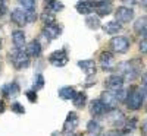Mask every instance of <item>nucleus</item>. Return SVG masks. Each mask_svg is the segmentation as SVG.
I'll return each mask as SVG.
<instances>
[{
  "label": "nucleus",
  "mask_w": 147,
  "mask_h": 136,
  "mask_svg": "<svg viewBox=\"0 0 147 136\" xmlns=\"http://www.w3.org/2000/svg\"><path fill=\"white\" fill-rule=\"evenodd\" d=\"M141 67H143L141 59H132L131 61H121L116 66V70H118V75L122 76L124 79L134 81V79L138 78Z\"/></svg>",
  "instance_id": "1"
},
{
  "label": "nucleus",
  "mask_w": 147,
  "mask_h": 136,
  "mask_svg": "<svg viewBox=\"0 0 147 136\" xmlns=\"http://www.w3.org/2000/svg\"><path fill=\"white\" fill-rule=\"evenodd\" d=\"M127 107L129 110H140L141 105H143V94L140 91V88L137 86H132L131 89H128V94H127Z\"/></svg>",
  "instance_id": "2"
},
{
  "label": "nucleus",
  "mask_w": 147,
  "mask_h": 136,
  "mask_svg": "<svg viewBox=\"0 0 147 136\" xmlns=\"http://www.w3.org/2000/svg\"><path fill=\"white\" fill-rule=\"evenodd\" d=\"M10 61L18 70H24L30 66V56L24 50H15L10 54Z\"/></svg>",
  "instance_id": "3"
},
{
  "label": "nucleus",
  "mask_w": 147,
  "mask_h": 136,
  "mask_svg": "<svg viewBox=\"0 0 147 136\" xmlns=\"http://www.w3.org/2000/svg\"><path fill=\"white\" fill-rule=\"evenodd\" d=\"M109 45L115 53H127L128 48H129V41H128V38H125V37L118 35V37H113V38L110 40Z\"/></svg>",
  "instance_id": "4"
},
{
  "label": "nucleus",
  "mask_w": 147,
  "mask_h": 136,
  "mask_svg": "<svg viewBox=\"0 0 147 136\" xmlns=\"http://www.w3.org/2000/svg\"><path fill=\"white\" fill-rule=\"evenodd\" d=\"M107 120H109V123H110L113 127H122V126L125 125V121H127L124 113H122L121 110H118V108H113V110L109 111Z\"/></svg>",
  "instance_id": "5"
},
{
  "label": "nucleus",
  "mask_w": 147,
  "mask_h": 136,
  "mask_svg": "<svg viewBox=\"0 0 147 136\" xmlns=\"http://www.w3.org/2000/svg\"><path fill=\"white\" fill-rule=\"evenodd\" d=\"M115 16H116V22H119V23H128L134 18V10L131 7L121 6V7H118L115 10Z\"/></svg>",
  "instance_id": "6"
},
{
  "label": "nucleus",
  "mask_w": 147,
  "mask_h": 136,
  "mask_svg": "<svg viewBox=\"0 0 147 136\" xmlns=\"http://www.w3.org/2000/svg\"><path fill=\"white\" fill-rule=\"evenodd\" d=\"M100 66L103 70L112 72L116 69V63H115V57L110 51H102L100 53Z\"/></svg>",
  "instance_id": "7"
},
{
  "label": "nucleus",
  "mask_w": 147,
  "mask_h": 136,
  "mask_svg": "<svg viewBox=\"0 0 147 136\" xmlns=\"http://www.w3.org/2000/svg\"><path fill=\"white\" fill-rule=\"evenodd\" d=\"M105 85H106V88L110 92H116V91L122 89V86H124V78L119 76L118 73H116V75H110L105 81Z\"/></svg>",
  "instance_id": "8"
},
{
  "label": "nucleus",
  "mask_w": 147,
  "mask_h": 136,
  "mask_svg": "<svg viewBox=\"0 0 147 136\" xmlns=\"http://www.w3.org/2000/svg\"><path fill=\"white\" fill-rule=\"evenodd\" d=\"M49 60L50 63L56 67H62L68 63V56H66V51L65 50H56L53 51L50 56H49Z\"/></svg>",
  "instance_id": "9"
},
{
  "label": "nucleus",
  "mask_w": 147,
  "mask_h": 136,
  "mask_svg": "<svg viewBox=\"0 0 147 136\" xmlns=\"http://www.w3.org/2000/svg\"><path fill=\"white\" fill-rule=\"evenodd\" d=\"M78 123H80V119H78V114L77 113H74V111H71V113L68 114L65 123H63V132L66 133H71L77 129L78 126Z\"/></svg>",
  "instance_id": "10"
},
{
  "label": "nucleus",
  "mask_w": 147,
  "mask_h": 136,
  "mask_svg": "<svg viewBox=\"0 0 147 136\" xmlns=\"http://www.w3.org/2000/svg\"><path fill=\"white\" fill-rule=\"evenodd\" d=\"M100 101L106 105V108L110 111V110H113L118 107V100H116V97H115V92H110V91H105L100 97Z\"/></svg>",
  "instance_id": "11"
},
{
  "label": "nucleus",
  "mask_w": 147,
  "mask_h": 136,
  "mask_svg": "<svg viewBox=\"0 0 147 136\" xmlns=\"http://www.w3.org/2000/svg\"><path fill=\"white\" fill-rule=\"evenodd\" d=\"M2 94L6 98H15L19 95V85L16 82H9L2 86Z\"/></svg>",
  "instance_id": "12"
},
{
  "label": "nucleus",
  "mask_w": 147,
  "mask_h": 136,
  "mask_svg": "<svg viewBox=\"0 0 147 136\" xmlns=\"http://www.w3.org/2000/svg\"><path fill=\"white\" fill-rule=\"evenodd\" d=\"M96 9V3L93 0H80L77 3V10L81 15H88Z\"/></svg>",
  "instance_id": "13"
},
{
  "label": "nucleus",
  "mask_w": 147,
  "mask_h": 136,
  "mask_svg": "<svg viewBox=\"0 0 147 136\" xmlns=\"http://www.w3.org/2000/svg\"><path fill=\"white\" fill-rule=\"evenodd\" d=\"M90 111H91V114H93L94 117H100V116H105L109 110L106 108V105H105L100 100H94V101H91Z\"/></svg>",
  "instance_id": "14"
},
{
  "label": "nucleus",
  "mask_w": 147,
  "mask_h": 136,
  "mask_svg": "<svg viewBox=\"0 0 147 136\" xmlns=\"http://www.w3.org/2000/svg\"><path fill=\"white\" fill-rule=\"evenodd\" d=\"M78 66L84 70V73L87 76H91V75L96 73V63H94V60H91V59H88V60H80Z\"/></svg>",
  "instance_id": "15"
},
{
  "label": "nucleus",
  "mask_w": 147,
  "mask_h": 136,
  "mask_svg": "<svg viewBox=\"0 0 147 136\" xmlns=\"http://www.w3.org/2000/svg\"><path fill=\"white\" fill-rule=\"evenodd\" d=\"M41 44H40V41L38 40H32L28 45H27V54L30 56V57H38L40 54H41Z\"/></svg>",
  "instance_id": "16"
},
{
  "label": "nucleus",
  "mask_w": 147,
  "mask_h": 136,
  "mask_svg": "<svg viewBox=\"0 0 147 136\" xmlns=\"http://www.w3.org/2000/svg\"><path fill=\"white\" fill-rule=\"evenodd\" d=\"M12 22L16 23V25L22 27L24 23H27V18H25V10H22V9H13V12H12Z\"/></svg>",
  "instance_id": "17"
},
{
  "label": "nucleus",
  "mask_w": 147,
  "mask_h": 136,
  "mask_svg": "<svg viewBox=\"0 0 147 136\" xmlns=\"http://www.w3.org/2000/svg\"><path fill=\"white\" fill-rule=\"evenodd\" d=\"M12 41H13L16 50H22V47L25 45V34H24V31H15L12 32Z\"/></svg>",
  "instance_id": "18"
},
{
  "label": "nucleus",
  "mask_w": 147,
  "mask_h": 136,
  "mask_svg": "<svg viewBox=\"0 0 147 136\" xmlns=\"http://www.w3.org/2000/svg\"><path fill=\"white\" fill-rule=\"evenodd\" d=\"M43 34L47 37L49 40H55V38H59L60 37V28L57 25H46V28L43 29Z\"/></svg>",
  "instance_id": "19"
},
{
  "label": "nucleus",
  "mask_w": 147,
  "mask_h": 136,
  "mask_svg": "<svg viewBox=\"0 0 147 136\" xmlns=\"http://www.w3.org/2000/svg\"><path fill=\"white\" fill-rule=\"evenodd\" d=\"M134 29H136V32H138L140 35L147 37V16L138 18L137 22L134 23Z\"/></svg>",
  "instance_id": "20"
},
{
  "label": "nucleus",
  "mask_w": 147,
  "mask_h": 136,
  "mask_svg": "<svg viewBox=\"0 0 147 136\" xmlns=\"http://www.w3.org/2000/svg\"><path fill=\"white\" fill-rule=\"evenodd\" d=\"M63 3L59 2V0H47L46 5H44V10L47 12H60L63 10Z\"/></svg>",
  "instance_id": "21"
},
{
  "label": "nucleus",
  "mask_w": 147,
  "mask_h": 136,
  "mask_svg": "<svg viewBox=\"0 0 147 136\" xmlns=\"http://www.w3.org/2000/svg\"><path fill=\"white\" fill-rule=\"evenodd\" d=\"M103 31L109 35H115L121 31V23L116 22V21H110V22L106 23V25H103Z\"/></svg>",
  "instance_id": "22"
},
{
  "label": "nucleus",
  "mask_w": 147,
  "mask_h": 136,
  "mask_svg": "<svg viewBox=\"0 0 147 136\" xmlns=\"http://www.w3.org/2000/svg\"><path fill=\"white\" fill-rule=\"evenodd\" d=\"M94 10L97 12L99 16H106V15L112 13V6H110V3H96V9Z\"/></svg>",
  "instance_id": "23"
},
{
  "label": "nucleus",
  "mask_w": 147,
  "mask_h": 136,
  "mask_svg": "<svg viewBox=\"0 0 147 136\" xmlns=\"http://www.w3.org/2000/svg\"><path fill=\"white\" fill-rule=\"evenodd\" d=\"M72 103H74L75 107L82 108L85 105V103H87V95H85L84 92H75V95H74V98H72Z\"/></svg>",
  "instance_id": "24"
},
{
  "label": "nucleus",
  "mask_w": 147,
  "mask_h": 136,
  "mask_svg": "<svg viewBox=\"0 0 147 136\" xmlns=\"http://www.w3.org/2000/svg\"><path fill=\"white\" fill-rule=\"evenodd\" d=\"M74 95H75V89L72 86H63V88L59 89V97L62 100H72Z\"/></svg>",
  "instance_id": "25"
},
{
  "label": "nucleus",
  "mask_w": 147,
  "mask_h": 136,
  "mask_svg": "<svg viewBox=\"0 0 147 136\" xmlns=\"http://www.w3.org/2000/svg\"><path fill=\"white\" fill-rule=\"evenodd\" d=\"M100 132H102V126H100L96 120L88 121V125H87V133L94 135V136H99V135H100Z\"/></svg>",
  "instance_id": "26"
},
{
  "label": "nucleus",
  "mask_w": 147,
  "mask_h": 136,
  "mask_svg": "<svg viewBox=\"0 0 147 136\" xmlns=\"http://www.w3.org/2000/svg\"><path fill=\"white\" fill-rule=\"evenodd\" d=\"M40 19H41V22L44 23V25H53V23L56 22L55 15L50 13V12H47V10H44L43 13L40 15Z\"/></svg>",
  "instance_id": "27"
},
{
  "label": "nucleus",
  "mask_w": 147,
  "mask_h": 136,
  "mask_svg": "<svg viewBox=\"0 0 147 136\" xmlns=\"http://www.w3.org/2000/svg\"><path fill=\"white\" fill-rule=\"evenodd\" d=\"M85 25H87L90 29H99L100 28V21L97 16H87L85 19Z\"/></svg>",
  "instance_id": "28"
},
{
  "label": "nucleus",
  "mask_w": 147,
  "mask_h": 136,
  "mask_svg": "<svg viewBox=\"0 0 147 136\" xmlns=\"http://www.w3.org/2000/svg\"><path fill=\"white\" fill-rule=\"evenodd\" d=\"M44 86V76L41 75V73H37V75L34 76V82H32V88L34 91H38L41 89Z\"/></svg>",
  "instance_id": "29"
},
{
  "label": "nucleus",
  "mask_w": 147,
  "mask_h": 136,
  "mask_svg": "<svg viewBox=\"0 0 147 136\" xmlns=\"http://www.w3.org/2000/svg\"><path fill=\"white\" fill-rule=\"evenodd\" d=\"M25 18H27V22H35L37 19V13H35V9H27L25 10Z\"/></svg>",
  "instance_id": "30"
},
{
  "label": "nucleus",
  "mask_w": 147,
  "mask_h": 136,
  "mask_svg": "<svg viewBox=\"0 0 147 136\" xmlns=\"http://www.w3.org/2000/svg\"><path fill=\"white\" fill-rule=\"evenodd\" d=\"M25 9H35V0H18Z\"/></svg>",
  "instance_id": "31"
},
{
  "label": "nucleus",
  "mask_w": 147,
  "mask_h": 136,
  "mask_svg": "<svg viewBox=\"0 0 147 136\" xmlns=\"http://www.w3.org/2000/svg\"><path fill=\"white\" fill-rule=\"evenodd\" d=\"M12 111L16 113V114H24L25 113V108H24V105L19 104V103H13L12 104Z\"/></svg>",
  "instance_id": "32"
},
{
  "label": "nucleus",
  "mask_w": 147,
  "mask_h": 136,
  "mask_svg": "<svg viewBox=\"0 0 147 136\" xmlns=\"http://www.w3.org/2000/svg\"><path fill=\"white\" fill-rule=\"evenodd\" d=\"M127 94H128V91H124V89H119V91H116V92H115V97H116L118 103H121V101H125V100H127Z\"/></svg>",
  "instance_id": "33"
},
{
  "label": "nucleus",
  "mask_w": 147,
  "mask_h": 136,
  "mask_svg": "<svg viewBox=\"0 0 147 136\" xmlns=\"http://www.w3.org/2000/svg\"><path fill=\"white\" fill-rule=\"evenodd\" d=\"M25 95H27V98H28L31 103H35V101H37V92H35L34 89H32V91H27Z\"/></svg>",
  "instance_id": "34"
},
{
  "label": "nucleus",
  "mask_w": 147,
  "mask_h": 136,
  "mask_svg": "<svg viewBox=\"0 0 147 136\" xmlns=\"http://www.w3.org/2000/svg\"><path fill=\"white\" fill-rule=\"evenodd\" d=\"M140 51L143 54H147V37L140 41Z\"/></svg>",
  "instance_id": "35"
},
{
  "label": "nucleus",
  "mask_w": 147,
  "mask_h": 136,
  "mask_svg": "<svg viewBox=\"0 0 147 136\" xmlns=\"http://www.w3.org/2000/svg\"><path fill=\"white\" fill-rule=\"evenodd\" d=\"M6 12H7V6H6L5 0H3V2H0V18H3L6 15Z\"/></svg>",
  "instance_id": "36"
},
{
  "label": "nucleus",
  "mask_w": 147,
  "mask_h": 136,
  "mask_svg": "<svg viewBox=\"0 0 147 136\" xmlns=\"http://www.w3.org/2000/svg\"><path fill=\"white\" fill-rule=\"evenodd\" d=\"M140 130H141V135H143V136H147V119H146V120L141 123Z\"/></svg>",
  "instance_id": "37"
},
{
  "label": "nucleus",
  "mask_w": 147,
  "mask_h": 136,
  "mask_svg": "<svg viewBox=\"0 0 147 136\" xmlns=\"http://www.w3.org/2000/svg\"><path fill=\"white\" fill-rule=\"evenodd\" d=\"M105 136H122V132H119L118 129H113V130H109Z\"/></svg>",
  "instance_id": "38"
},
{
  "label": "nucleus",
  "mask_w": 147,
  "mask_h": 136,
  "mask_svg": "<svg viewBox=\"0 0 147 136\" xmlns=\"http://www.w3.org/2000/svg\"><path fill=\"white\" fill-rule=\"evenodd\" d=\"M122 3L125 5V7H132L137 3V0H122Z\"/></svg>",
  "instance_id": "39"
},
{
  "label": "nucleus",
  "mask_w": 147,
  "mask_h": 136,
  "mask_svg": "<svg viewBox=\"0 0 147 136\" xmlns=\"http://www.w3.org/2000/svg\"><path fill=\"white\" fill-rule=\"evenodd\" d=\"M3 111H5V101L0 100V114H2Z\"/></svg>",
  "instance_id": "40"
},
{
  "label": "nucleus",
  "mask_w": 147,
  "mask_h": 136,
  "mask_svg": "<svg viewBox=\"0 0 147 136\" xmlns=\"http://www.w3.org/2000/svg\"><path fill=\"white\" fill-rule=\"evenodd\" d=\"M65 136H78V135H75V133H72V132H71V133H66Z\"/></svg>",
  "instance_id": "41"
},
{
  "label": "nucleus",
  "mask_w": 147,
  "mask_h": 136,
  "mask_svg": "<svg viewBox=\"0 0 147 136\" xmlns=\"http://www.w3.org/2000/svg\"><path fill=\"white\" fill-rule=\"evenodd\" d=\"M140 3H141V5H144V6H147V0H141Z\"/></svg>",
  "instance_id": "42"
},
{
  "label": "nucleus",
  "mask_w": 147,
  "mask_h": 136,
  "mask_svg": "<svg viewBox=\"0 0 147 136\" xmlns=\"http://www.w3.org/2000/svg\"><path fill=\"white\" fill-rule=\"evenodd\" d=\"M2 44H3V43H2V40H0V50H2Z\"/></svg>",
  "instance_id": "43"
},
{
  "label": "nucleus",
  "mask_w": 147,
  "mask_h": 136,
  "mask_svg": "<svg viewBox=\"0 0 147 136\" xmlns=\"http://www.w3.org/2000/svg\"><path fill=\"white\" fill-rule=\"evenodd\" d=\"M144 89H146V91H147V85H144Z\"/></svg>",
  "instance_id": "44"
},
{
  "label": "nucleus",
  "mask_w": 147,
  "mask_h": 136,
  "mask_svg": "<svg viewBox=\"0 0 147 136\" xmlns=\"http://www.w3.org/2000/svg\"><path fill=\"white\" fill-rule=\"evenodd\" d=\"M146 111H147V107H146Z\"/></svg>",
  "instance_id": "45"
},
{
  "label": "nucleus",
  "mask_w": 147,
  "mask_h": 136,
  "mask_svg": "<svg viewBox=\"0 0 147 136\" xmlns=\"http://www.w3.org/2000/svg\"><path fill=\"white\" fill-rule=\"evenodd\" d=\"M0 2H3V0H0Z\"/></svg>",
  "instance_id": "46"
}]
</instances>
